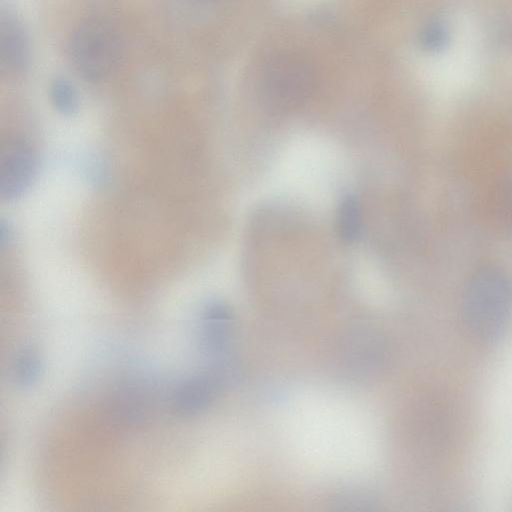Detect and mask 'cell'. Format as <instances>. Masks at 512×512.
<instances>
[{"label": "cell", "instance_id": "obj_3", "mask_svg": "<svg viewBox=\"0 0 512 512\" xmlns=\"http://www.w3.org/2000/svg\"><path fill=\"white\" fill-rule=\"evenodd\" d=\"M314 87L313 67L298 54H277L265 66L263 91L268 102L276 108L300 106L310 97Z\"/></svg>", "mask_w": 512, "mask_h": 512}, {"label": "cell", "instance_id": "obj_5", "mask_svg": "<svg viewBox=\"0 0 512 512\" xmlns=\"http://www.w3.org/2000/svg\"><path fill=\"white\" fill-rule=\"evenodd\" d=\"M219 389L218 378L201 372L182 380L173 391L171 402L175 413L184 418L195 417L209 408Z\"/></svg>", "mask_w": 512, "mask_h": 512}, {"label": "cell", "instance_id": "obj_2", "mask_svg": "<svg viewBox=\"0 0 512 512\" xmlns=\"http://www.w3.org/2000/svg\"><path fill=\"white\" fill-rule=\"evenodd\" d=\"M122 53L117 30L106 20L90 18L74 30L69 55L78 73L87 80L109 77L119 65Z\"/></svg>", "mask_w": 512, "mask_h": 512}, {"label": "cell", "instance_id": "obj_4", "mask_svg": "<svg viewBox=\"0 0 512 512\" xmlns=\"http://www.w3.org/2000/svg\"><path fill=\"white\" fill-rule=\"evenodd\" d=\"M37 172V158L22 137L7 136L0 146V197L13 201L30 187Z\"/></svg>", "mask_w": 512, "mask_h": 512}, {"label": "cell", "instance_id": "obj_9", "mask_svg": "<svg viewBox=\"0 0 512 512\" xmlns=\"http://www.w3.org/2000/svg\"><path fill=\"white\" fill-rule=\"evenodd\" d=\"M41 375L42 360L39 353L30 347L19 350L11 363L12 382L21 389H28L39 382Z\"/></svg>", "mask_w": 512, "mask_h": 512}, {"label": "cell", "instance_id": "obj_1", "mask_svg": "<svg viewBox=\"0 0 512 512\" xmlns=\"http://www.w3.org/2000/svg\"><path fill=\"white\" fill-rule=\"evenodd\" d=\"M463 319L477 338L492 342L501 338L512 321V282L494 266L476 270L462 294Z\"/></svg>", "mask_w": 512, "mask_h": 512}, {"label": "cell", "instance_id": "obj_10", "mask_svg": "<svg viewBox=\"0 0 512 512\" xmlns=\"http://www.w3.org/2000/svg\"><path fill=\"white\" fill-rule=\"evenodd\" d=\"M337 230L346 243H354L361 236L362 212L357 198L353 195H346L339 204Z\"/></svg>", "mask_w": 512, "mask_h": 512}, {"label": "cell", "instance_id": "obj_13", "mask_svg": "<svg viewBox=\"0 0 512 512\" xmlns=\"http://www.w3.org/2000/svg\"><path fill=\"white\" fill-rule=\"evenodd\" d=\"M12 239L11 229L9 226L2 221L0 225V249L5 251Z\"/></svg>", "mask_w": 512, "mask_h": 512}, {"label": "cell", "instance_id": "obj_8", "mask_svg": "<svg viewBox=\"0 0 512 512\" xmlns=\"http://www.w3.org/2000/svg\"><path fill=\"white\" fill-rule=\"evenodd\" d=\"M30 62V43L21 22L12 15L0 23V64L9 74L23 72Z\"/></svg>", "mask_w": 512, "mask_h": 512}, {"label": "cell", "instance_id": "obj_7", "mask_svg": "<svg viewBox=\"0 0 512 512\" xmlns=\"http://www.w3.org/2000/svg\"><path fill=\"white\" fill-rule=\"evenodd\" d=\"M149 398L146 392L134 384L118 387L108 400V415L120 428L133 430L141 427L149 415Z\"/></svg>", "mask_w": 512, "mask_h": 512}, {"label": "cell", "instance_id": "obj_12", "mask_svg": "<svg viewBox=\"0 0 512 512\" xmlns=\"http://www.w3.org/2000/svg\"><path fill=\"white\" fill-rule=\"evenodd\" d=\"M332 504L339 510L359 511L371 509L375 504L374 497L363 490H345L337 493Z\"/></svg>", "mask_w": 512, "mask_h": 512}, {"label": "cell", "instance_id": "obj_11", "mask_svg": "<svg viewBox=\"0 0 512 512\" xmlns=\"http://www.w3.org/2000/svg\"><path fill=\"white\" fill-rule=\"evenodd\" d=\"M50 97L55 109L65 116L75 115L80 98L73 84L65 78H56L50 86Z\"/></svg>", "mask_w": 512, "mask_h": 512}, {"label": "cell", "instance_id": "obj_6", "mask_svg": "<svg viewBox=\"0 0 512 512\" xmlns=\"http://www.w3.org/2000/svg\"><path fill=\"white\" fill-rule=\"evenodd\" d=\"M233 314L230 307L219 300L205 305L200 317L199 344L208 356L225 353L231 339Z\"/></svg>", "mask_w": 512, "mask_h": 512}]
</instances>
